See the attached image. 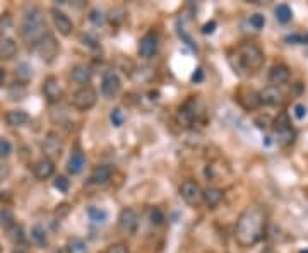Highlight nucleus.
Listing matches in <instances>:
<instances>
[{
  "label": "nucleus",
  "instance_id": "4468645a",
  "mask_svg": "<svg viewBox=\"0 0 308 253\" xmlns=\"http://www.w3.org/2000/svg\"><path fill=\"white\" fill-rule=\"evenodd\" d=\"M289 77H291V72L284 63H278V65H274L273 69L269 70V82L273 86H281V84H286Z\"/></svg>",
  "mask_w": 308,
  "mask_h": 253
},
{
  "label": "nucleus",
  "instance_id": "37998d69",
  "mask_svg": "<svg viewBox=\"0 0 308 253\" xmlns=\"http://www.w3.org/2000/svg\"><path fill=\"white\" fill-rule=\"evenodd\" d=\"M110 21H111V24H122L125 19V12L122 11V9H115V11H111L110 12Z\"/></svg>",
  "mask_w": 308,
  "mask_h": 253
},
{
  "label": "nucleus",
  "instance_id": "a19ab883",
  "mask_svg": "<svg viewBox=\"0 0 308 253\" xmlns=\"http://www.w3.org/2000/svg\"><path fill=\"white\" fill-rule=\"evenodd\" d=\"M81 41H83L84 47H88V48H93V50L99 48L98 39L94 38V36H91V34H83V36H81Z\"/></svg>",
  "mask_w": 308,
  "mask_h": 253
},
{
  "label": "nucleus",
  "instance_id": "49530a36",
  "mask_svg": "<svg viewBox=\"0 0 308 253\" xmlns=\"http://www.w3.org/2000/svg\"><path fill=\"white\" fill-rule=\"evenodd\" d=\"M217 28V22L216 21H209L202 26V34H214V31Z\"/></svg>",
  "mask_w": 308,
  "mask_h": 253
},
{
  "label": "nucleus",
  "instance_id": "f704fd0d",
  "mask_svg": "<svg viewBox=\"0 0 308 253\" xmlns=\"http://www.w3.org/2000/svg\"><path fill=\"white\" fill-rule=\"evenodd\" d=\"M273 118H271L269 115H259L257 116L255 120H253V125L257 126V129H260V130H269L271 126H273Z\"/></svg>",
  "mask_w": 308,
  "mask_h": 253
},
{
  "label": "nucleus",
  "instance_id": "423d86ee",
  "mask_svg": "<svg viewBox=\"0 0 308 253\" xmlns=\"http://www.w3.org/2000/svg\"><path fill=\"white\" fill-rule=\"evenodd\" d=\"M34 48H36V52H38V55L42 57L47 63H52L57 58L58 52H60V47H58L55 36H53L52 33L45 34L43 38L34 45Z\"/></svg>",
  "mask_w": 308,
  "mask_h": 253
},
{
  "label": "nucleus",
  "instance_id": "e433bc0d",
  "mask_svg": "<svg viewBox=\"0 0 308 253\" xmlns=\"http://www.w3.org/2000/svg\"><path fill=\"white\" fill-rule=\"evenodd\" d=\"M14 28V21L9 14H2L0 16V33H7Z\"/></svg>",
  "mask_w": 308,
  "mask_h": 253
},
{
  "label": "nucleus",
  "instance_id": "1a4fd4ad",
  "mask_svg": "<svg viewBox=\"0 0 308 253\" xmlns=\"http://www.w3.org/2000/svg\"><path fill=\"white\" fill-rule=\"evenodd\" d=\"M139 224V218H137V212L134 209H122V212L119 214V231L122 234H134L135 229H137Z\"/></svg>",
  "mask_w": 308,
  "mask_h": 253
},
{
  "label": "nucleus",
  "instance_id": "864d4df0",
  "mask_svg": "<svg viewBox=\"0 0 308 253\" xmlns=\"http://www.w3.org/2000/svg\"><path fill=\"white\" fill-rule=\"evenodd\" d=\"M12 253H24V251H12Z\"/></svg>",
  "mask_w": 308,
  "mask_h": 253
},
{
  "label": "nucleus",
  "instance_id": "bb28decb",
  "mask_svg": "<svg viewBox=\"0 0 308 253\" xmlns=\"http://www.w3.org/2000/svg\"><path fill=\"white\" fill-rule=\"evenodd\" d=\"M274 14H276V19H278L281 24H288V22L293 19V11L288 4H279V6L276 7Z\"/></svg>",
  "mask_w": 308,
  "mask_h": 253
},
{
  "label": "nucleus",
  "instance_id": "09e8293b",
  "mask_svg": "<svg viewBox=\"0 0 308 253\" xmlns=\"http://www.w3.org/2000/svg\"><path fill=\"white\" fill-rule=\"evenodd\" d=\"M69 204H62V205H58V209L55 210V214L58 216V218H62V216H65L67 212H69Z\"/></svg>",
  "mask_w": 308,
  "mask_h": 253
},
{
  "label": "nucleus",
  "instance_id": "9d476101",
  "mask_svg": "<svg viewBox=\"0 0 308 253\" xmlns=\"http://www.w3.org/2000/svg\"><path fill=\"white\" fill-rule=\"evenodd\" d=\"M50 14H52L53 24H55V28L58 29V33L63 36L72 34V31H74V22H72V19L65 14V12H62L53 7L52 11H50Z\"/></svg>",
  "mask_w": 308,
  "mask_h": 253
},
{
  "label": "nucleus",
  "instance_id": "7ed1b4c3",
  "mask_svg": "<svg viewBox=\"0 0 308 253\" xmlns=\"http://www.w3.org/2000/svg\"><path fill=\"white\" fill-rule=\"evenodd\" d=\"M47 21L40 7H29L21 22V36L26 43L36 45L47 34Z\"/></svg>",
  "mask_w": 308,
  "mask_h": 253
},
{
  "label": "nucleus",
  "instance_id": "2f4dec72",
  "mask_svg": "<svg viewBox=\"0 0 308 253\" xmlns=\"http://www.w3.org/2000/svg\"><path fill=\"white\" fill-rule=\"evenodd\" d=\"M110 121H111V125L115 126V129H120V126L125 123L124 111H122L120 108H113V110L110 111Z\"/></svg>",
  "mask_w": 308,
  "mask_h": 253
},
{
  "label": "nucleus",
  "instance_id": "473e14b6",
  "mask_svg": "<svg viewBox=\"0 0 308 253\" xmlns=\"http://www.w3.org/2000/svg\"><path fill=\"white\" fill-rule=\"evenodd\" d=\"M14 224H16V219H14V214H12L11 210L9 209L0 210V226H2L4 229H9Z\"/></svg>",
  "mask_w": 308,
  "mask_h": 253
},
{
  "label": "nucleus",
  "instance_id": "ddd939ff",
  "mask_svg": "<svg viewBox=\"0 0 308 253\" xmlns=\"http://www.w3.org/2000/svg\"><path fill=\"white\" fill-rule=\"evenodd\" d=\"M137 52H139V55L142 58H151L154 53L158 52V38H156V36H154L152 33L142 36V38H140V41H139Z\"/></svg>",
  "mask_w": 308,
  "mask_h": 253
},
{
  "label": "nucleus",
  "instance_id": "6e6552de",
  "mask_svg": "<svg viewBox=\"0 0 308 253\" xmlns=\"http://www.w3.org/2000/svg\"><path fill=\"white\" fill-rule=\"evenodd\" d=\"M122 91V80L115 70H106L101 79V93L103 96L111 99Z\"/></svg>",
  "mask_w": 308,
  "mask_h": 253
},
{
  "label": "nucleus",
  "instance_id": "f03ea898",
  "mask_svg": "<svg viewBox=\"0 0 308 253\" xmlns=\"http://www.w3.org/2000/svg\"><path fill=\"white\" fill-rule=\"evenodd\" d=\"M235 58H237V65L235 72H238L240 75H253L257 74L262 67H264L265 57L264 52L257 47L255 43L245 41L242 43L235 52Z\"/></svg>",
  "mask_w": 308,
  "mask_h": 253
},
{
  "label": "nucleus",
  "instance_id": "f8f14e48",
  "mask_svg": "<svg viewBox=\"0 0 308 253\" xmlns=\"http://www.w3.org/2000/svg\"><path fill=\"white\" fill-rule=\"evenodd\" d=\"M260 98V105H267V106H279L284 103V94L279 91L276 86H269V88L262 89L259 93Z\"/></svg>",
  "mask_w": 308,
  "mask_h": 253
},
{
  "label": "nucleus",
  "instance_id": "5701e85b",
  "mask_svg": "<svg viewBox=\"0 0 308 253\" xmlns=\"http://www.w3.org/2000/svg\"><path fill=\"white\" fill-rule=\"evenodd\" d=\"M16 77H17V82H21V84L29 82L31 77H33V69H31L29 63L22 62L16 67Z\"/></svg>",
  "mask_w": 308,
  "mask_h": 253
},
{
  "label": "nucleus",
  "instance_id": "cd10ccee",
  "mask_svg": "<svg viewBox=\"0 0 308 253\" xmlns=\"http://www.w3.org/2000/svg\"><path fill=\"white\" fill-rule=\"evenodd\" d=\"M67 253H88V245L83 238H70L67 241Z\"/></svg>",
  "mask_w": 308,
  "mask_h": 253
},
{
  "label": "nucleus",
  "instance_id": "6ab92c4d",
  "mask_svg": "<svg viewBox=\"0 0 308 253\" xmlns=\"http://www.w3.org/2000/svg\"><path fill=\"white\" fill-rule=\"evenodd\" d=\"M17 53V45L12 38H2L0 39V58L2 60H11Z\"/></svg>",
  "mask_w": 308,
  "mask_h": 253
},
{
  "label": "nucleus",
  "instance_id": "f3484780",
  "mask_svg": "<svg viewBox=\"0 0 308 253\" xmlns=\"http://www.w3.org/2000/svg\"><path fill=\"white\" fill-rule=\"evenodd\" d=\"M70 77L75 84H79L81 88H83V86H89L93 77V70L89 69L88 65H75L70 72Z\"/></svg>",
  "mask_w": 308,
  "mask_h": 253
},
{
  "label": "nucleus",
  "instance_id": "39448f33",
  "mask_svg": "<svg viewBox=\"0 0 308 253\" xmlns=\"http://www.w3.org/2000/svg\"><path fill=\"white\" fill-rule=\"evenodd\" d=\"M180 197L185 200V204L190 207H199L204 204V190L201 185L194 180H185L180 187Z\"/></svg>",
  "mask_w": 308,
  "mask_h": 253
},
{
  "label": "nucleus",
  "instance_id": "b1692460",
  "mask_svg": "<svg viewBox=\"0 0 308 253\" xmlns=\"http://www.w3.org/2000/svg\"><path fill=\"white\" fill-rule=\"evenodd\" d=\"M7 238L11 239L14 245H21V243L26 241V234H24V229H22L21 224H14L7 229Z\"/></svg>",
  "mask_w": 308,
  "mask_h": 253
},
{
  "label": "nucleus",
  "instance_id": "a878e982",
  "mask_svg": "<svg viewBox=\"0 0 308 253\" xmlns=\"http://www.w3.org/2000/svg\"><path fill=\"white\" fill-rule=\"evenodd\" d=\"M240 103L247 108V110H255V108L260 106V98L259 93H253V91H247L245 96H240Z\"/></svg>",
  "mask_w": 308,
  "mask_h": 253
},
{
  "label": "nucleus",
  "instance_id": "4be33fe9",
  "mask_svg": "<svg viewBox=\"0 0 308 253\" xmlns=\"http://www.w3.org/2000/svg\"><path fill=\"white\" fill-rule=\"evenodd\" d=\"M31 239H33L34 245H38L42 248L48 245V234L42 224H34L33 228H31Z\"/></svg>",
  "mask_w": 308,
  "mask_h": 253
},
{
  "label": "nucleus",
  "instance_id": "a18cd8bd",
  "mask_svg": "<svg viewBox=\"0 0 308 253\" xmlns=\"http://www.w3.org/2000/svg\"><path fill=\"white\" fill-rule=\"evenodd\" d=\"M293 111H294V116H296L298 120H303V118H305V116H306V106H305V105H301V103L294 105Z\"/></svg>",
  "mask_w": 308,
  "mask_h": 253
},
{
  "label": "nucleus",
  "instance_id": "0eeeda50",
  "mask_svg": "<svg viewBox=\"0 0 308 253\" xmlns=\"http://www.w3.org/2000/svg\"><path fill=\"white\" fill-rule=\"evenodd\" d=\"M42 151L47 159H57V157L62 156V151H63V141L62 137L55 132H50L47 134L45 141L42 144Z\"/></svg>",
  "mask_w": 308,
  "mask_h": 253
},
{
  "label": "nucleus",
  "instance_id": "20e7f679",
  "mask_svg": "<svg viewBox=\"0 0 308 253\" xmlns=\"http://www.w3.org/2000/svg\"><path fill=\"white\" fill-rule=\"evenodd\" d=\"M98 101V93L93 86H83L72 94V106L79 111H88L96 105Z\"/></svg>",
  "mask_w": 308,
  "mask_h": 253
},
{
  "label": "nucleus",
  "instance_id": "58836bf2",
  "mask_svg": "<svg viewBox=\"0 0 308 253\" xmlns=\"http://www.w3.org/2000/svg\"><path fill=\"white\" fill-rule=\"evenodd\" d=\"M149 219H151V223L154 226H161L163 223H165V214H163L161 209L154 207V209L151 210V214H149Z\"/></svg>",
  "mask_w": 308,
  "mask_h": 253
},
{
  "label": "nucleus",
  "instance_id": "7c9ffc66",
  "mask_svg": "<svg viewBox=\"0 0 308 253\" xmlns=\"http://www.w3.org/2000/svg\"><path fill=\"white\" fill-rule=\"evenodd\" d=\"M273 125H274L276 132H281V130H286V129H289V126H291V121H289L288 113H286V111H281L279 115L274 118Z\"/></svg>",
  "mask_w": 308,
  "mask_h": 253
},
{
  "label": "nucleus",
  "instance_id": "79ce46f5",
  "mask_svg": "<svg viewBox=\"0 0 308 253\" xmlns=\"http://www.w3.org/2000/svg\"><path fill=\"white\" fill-rule=\"evenodd\" d=\"M89 21H91L94 26H101L103 22H105V16H103V12H101V11L94 9V11L89 12Z\"/></svg>",
  "mask_w": 308,
  "mask_h": 253
},
{
  "label": "nucleus",
  "instance_id": "c9c22d12",
  "mask_svg": "<svg viewBox=\"0 0 308 253\" xmlns=\"http://www.w3.org/2000/svg\"><path fill=\"white\" fill-rule=\"evenodd\" d=\"M12 154V144L9 139L6 137H0V157H9Z\"/></svg>",
  "mask_w": 308,
  "mask_h": 253
},
{
  "label": "nucleus",
  "instance_id": "393cba45",
  "mask_svg": "<svg viewBox=\"0 0 308 253\" xmlns=\"http://www.w3.org/2000/svg\"><path fill=\"white\" fill-rule=\"evenodd\" d=\"M88 218L93 221L94 224H105L108 221V212L101 207H88Z\"/></svg>",
  "mask_w": 308,
  "mask_h": 253
},
{
  "label": "nucleus",
  "instance_id": "dca6fc26",
  "mask_svg": "<svg viewBox=\"0 0 308 253\" xmlns=\"http://www.w3.org/2000/svg\"><path fill=\"white\" fill-rule=\"evenodd\" d=\"M113 175V168L108 164H101V166H96L93 170L91 176H89V183L91 185H105L106 182H110Z\"/></svg>",
  "mask_w": 308,
  "mask_h": 253
},
{
  "label": "nucleus",
  "instance_id": "3c124183",
  "mask_svg": "<svg viewBox=\"0 0 308 253\" xmlns=\"http://www.w3.org/2000/svg\"><path fill=\"white\" fill-rule=\"evenodd\" d=\"M298 253H308V248H305V250H301V251H298Z\"/></svg>",
  "mask_w": 308,
  "mask_h": 253
},
{
  "label": "nucleus",
  "instance_id": "c756f323",
  "mask_svg": "<svg viewBox=\"0 0 308 253\" xmlns=\"http://www.w3.org/2000/svg\"><path fill=\"white\" fill-rule=\"evenodd\" d=\"M9 98H11L12 101H19V99H24L26 98V86L21 84V82L11 84V88H9Z\"/></svg>",
  "mask_w": 308,
  "mask_h": 253
},
{
  "label": "nucleus",
  "instance_id": "9b49d317",
  "mask_svg": "<svg viewBox=\"0 0 308 253\" xmlns=\"http://www.w3.org/2000/svg\"><path fill=\"white\" fill-rule=\"evenodd\" d=\"M43 94L50 103H58L62 99V86L55 75H50L43 80Z\"/></svg>",
  "mask_w": 308,
  "mask_h": 253
},
{
  "label": "nucleus",
  "instance_id": "ea45409f",
  "mask_svg": "<svg viewBox=\"0 0 308 253\" xmlns=\"http://www.w3.org/2000/svg\"><path fill=\"white\" fill-rule=\"evenodd\" d=\"M53 185H55V188H57V190H60L62 193H67V192H69L70 182L65 178V176H62V175H60V176H57V178H55V182H53Z\"/></svg>",
  "mask_w": 308,
  "mask_h": 253
},
{
  "label": "nucleus",
  "instance_id": "72a5a7b5",
  "mask_svg": "<svg viewBox=\"0 0 308 253\" xmlns=\"http://www.w3.org/2000/svg\"><path fill=\"white\" fill-rule=\"evenodd\" d=\"M284 41L288 45H308V33L301 34V33H294V34H288L284 38Z\"/></svg>",
  "mask_w": 308,
  "mask_h": 253
},
{
  "label": "nucleus",
  "instance_id": "8fccbe9b",
  "mask_svg": "<svg viewBox=\"0 0 308 253\" xmlns=\"http://www.w3.org/2000/svg\"><path fill=\"white\" fill-rule=\"evenodd\" d=\"M4 80H6V70L0 69V84H4Z\"/></svg>",
  "mask_w": 308,
  "mask_h": 253
},
{
  "label": "nucleus",
  "instance_id": "5fc2aeb1",
  "mask_svg": "<svg viewBox=\"0 0 308 253\" xmlns=\"http://www.w3.org/2000/svg\"><path fill=\"white\" fill-rule=\"evenodd\" d=\"M0 253H2V248H0Z\"/></svg>",
  "mask_w": 308,
  "mask_h": 253
},
{
  "label": "nucleus",
  "instance_id": "c85d7f7f",
  "mask_svg": "<svg viewBox=\"0 0 308 253\" xmlns=\"http://www.w3.org/2000/svg\"><path fill=\"white\" fill-rule=\"evenodd\" d=\"M294 137H296V134H294V130L289 126V129H286V130L278 132V144L281 147H288L294 142Z\"/></svg>",
  "mask_w": 308,
  "mask_h": 253
},
{
  "label": "nucleus",
  "instance_id": "603ef678",
  "mask_svg": "<svg viewBox=\"0 0 308 253\" xmlns=\"http://www.w3.org/2000/svg\"><path fill=\"white\" fill-rule=\"evenodd\" d=\"M57 253H67V250H60V251H57Z\"/></svg>",
  "mask_w": 308,
  "mask_h": 253
},
{
  "label": "nucleus",
  "instance_id": "4c0bfd02",
  "mask_svg": "<svg viewBox=\"0 0 308 253\" xmlns=\"http://www.w3.org/2000/svg\"><path fill=\"white\" fill-rule=\"evenodd\" d=\"M250 24H252V28L253 29H264V26H265V16L264 14H259V12H257V14H253V16H250Z\"/></svg>",
  "mask_w": 308,
  "mask_h": 253
},
{
  "label": "nucleus",
  "instance_id": "412c9836",
  "mask_svg": "<svg viewBox=\"0 0 308 253\" xmlns=\"http://www.w3.org/2000/svg\"><path fill=\"white\" fill-rule=\"evenodd\" d=\"M223 200V190L219 188H207L204 192V204H206L209 209H216L217 205Z\"/></svg>",
  "mask_w": 308,
  "mask_h": 253
},
{
  "label": "nucleus",
  "instance_id": "a211bd4d",
  "mask_svg": "<svg viewBox=\"0 0 308 253\" xmlns=\"http://www.w3.org/2000/svg\"><path fill=\"white\" fill-rule=\"evenodd\" d=\"M86 166V157L81 151H74L69 157V161H67V171H69L70 175H79L83 173Z\"/></svg>",
  "mask_w": 308,
  "mask_h": 253
},
{
  "label": "nucleus",
  "instance_id": "aec40b11",
  "mask_svg": "<svg viewBox=\"0 0 308 253\" xmlns=\"http://www.w3.org/2000/svg\"><path fill=\"white\" fill-rule=\"evenodd\" d=\"M28 120H29V116L24 110H11V111H7V115H6L7 125H11V126H22L28 123Z\"/></svg>",
  "mask_w": 308,
  "mask_h": 253
},
{
  "label": "nucleus",
  "instance_id": "f257e3e1",
  "mask_svg": "<svg viewBox=\"0 0 308 253\" xmlns=\"http://www.w3.org/2000/svg\"><path fill=\"white\" fill-rule=\"evenodd\" d=\"M267 212L262 205H248L240 214L235 228V239L242 248H250L260 241L265 233Z\"/></svg>",
  "mask_w": 308,
  "mask_h": 253
},
{
  "label": "nucleus",
  "instance_id": "2eb2a0df",
  "mask_svg": "<svg viewBox=\"0 0 308 253\" xmlns=\"http://www.w3.org/2000/svg\"><path fill=\"white\" fill-rule=\"evenodd\" d=\"M33 173L38 180H48L50 176H53V173H55V162H53L52 159L43 157V159L34 162Z\"/></svg>",
  "mask_w": 308,
  "mask_h": 253
},
{
  "label": "nucleus",
  "instance_id": "de8ad7c7",
  "mask_svg": "<svg viewBox=\"0 0 308 253\" xmlns=\"http://www.w3.org/2000/svg\"><path fill=\"white\" fill-rule=\"evenodd\" d=\"M202 80H204V70H202V67H197L196 72L192 74V82L199 84V82H202Z\"/></svg>",
  "mask_w": 308,
  "mask_h": 253
},
{
  "label": "nucleus",
  "instance_id": "c03bdc74",
  "mask_svg": "<svg viewBox=\"0 0 308 253\" xmlns=\"http://www.w3.org/2000/svg\"><path fill=\"white\" fill-rule=\"evenodd\" d=\"M106 253H129V248L124 243H115V245L108 246Z\"/></svg>",
  "mask_w": 308,
  "mask_h": 253
}]
</instances>
